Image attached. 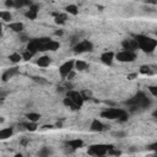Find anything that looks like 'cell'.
I'll return each mask as SVG.
<instances>
[{"label":"cell","instance_id":"6da1fadb","mask_svg":"<svg viewBox=\"0 0 157 157\" xmlns=\"http://www.w3.org/2000/svg\"><path fill=\"white\" fill-rule=\"evenodd\" d=\"M125 104L129 107L131 112H136V110H142L148 108L151 105V99L144 92H137L135 96L129 98L125 102Z\"/></svg>","mask_w":157,"mask_h":157},{"label":"cell","instance_id":"7a4b0ae2","mask_svg":"<svg viewBox=\"0 0 157 157\" xmlns=\"http://www.w3.org/2000/svg\"><path fill=\"white\" fill-rule=\"evenodd\" d=\"M134 38L139 44V49H141L142 52H145L147 54L153 53V50L157 47V39H153V38H151L148 36L136 34V36H134Z\"/></svg>","mask_w":157,"mask_h":157},{"label":"cell","instance_id":"3957f363","mask_svg":"<svg viewBox=\"0 0 157 157\" xmlns=\"http://www.w3.org/2000/svg\"><path fill=\"white\" fill-rule=\"evenodd\" d=\"M101 117L105 118V119H109V120L118 119L120 121H126L128 118H129L128 113L121 108H107L105 110H103L101 113Z\"/></svg>","mask_w":157,"mask_h":157},{"label":"cell","instance_id":"277c9868","mask_svg":"<svg viewBox=\"0 0 157 157\" xmlns=\"http://www.w3.org/2000/svg\"><path fill=\"white\" fill-rule=\"evenodd\" d=\"M113 147V145H104V144H96V145H91L87 150V153L90 156H105L108 153V151Z\"/></svg>","mask_w":157,"mask_h":157},{"label":"cell","instance_id":"5b68a950","mask_svg":"<svg viewBox=\"0 0 157 157\" xmlns=\"http://www.w3.org/2000/svg\"><path fill=\"white\" fill-rule=\"evenodd\" d=\"M74 52L76 54H82V53H87V52H92L93 50V43L88 39H85V40H81L78 43H76L74 47H72Z\"/></svg>","mask_w":157,"mask_h":157},{"label":"cell","instance_id":"8992f818","mask_svg":"<svg viewBox=\"0 0 157 157\" xmlns=\"http://www.w3.org/2000/svg\"><path fill=\"white\" fill-rule=\"evenodd\" d=\"M115 59L120 63H132L136 59V53L130 50H120L115 54Z\"/></svg>","mask_w":157,"mask_h":157},{"label":"cell","instance_id":"52a82bcc","mask_svg":"<svg viewBox=\"0 0 157 157\" xmlns=\"http://www.w3.org/2000/svg\"><path fill=\"white\" fill-rule=\"evenodd\" d=\"M72 70H75V61H74V60H67V61H65L64 64L60 65V67H59V74H60V76H61L63 78H66L67 75H69Z\"/></svg>","mask_w":157,"mask_h":157},{"label":"cell","instance_id":"ba28073f","mask_svg":"<svg viewBox=\"0 0 157 157\" xmlns=\"http://www.w3.org/2000/svg\"><path fill=\"white\" fill-rule=\"evenodd\" d=\"M66 96H67L78 108H81V107L83 105L85 99H83L81 92H77V91H74V90H67V91H66Z\"/></svg>","mask_w":157,"mask_h":157},{"label":"cell","instance_id":"9c48e42d","mask_svg":"<svg viewBox=\"0 0 157 157\" xmlns=\"http://www.w3.org/2000/svg\"><path fill=\"white\" fill-rule=\"evenodd\" d=\"M121 47L124 50H130V52H136L139 49V44L135 40V38H126L123 39L121 42Z\"/></svg>","mask_w":157,"mask_h":157},{"label":"cell","instance_id":"30bf717a","mask_svg":"<svg viewBox=\"0 0 157 157\" xmlns=\"http://www.w3.org/2000/svg\"><path fill=\"white\" fill-rule=\"evenodd\" d=\"M18 72H20V70H18V67H17V66H13V67H10V69H6V70L2 72V75H1V80H2V82H7L10 78H12L13 76H16Z\"/></svg>","mask_w":157,"mask_h":157},{"label":"cell","instance_id":"8fae6325","mask_svg":"<svg viewBox=\"0 0 157 157\" xmlns=\"http://www.w3.org/2000/svg\"><path fill=\"white\" fill-rule=\"evenodd\" d=\"M115 59V54L113 52H104L102 55H101V61L104 64V65H112L113 61Z\"/></svg>","mask_w":157,"mask_h":157},{"label":"cell","instance_id":"7c38bea8","mask_svg":"<svg viewBox=\"0 0 157 157\" xmlns=\"http://www.w3.org/2000/svg\"><path fill=\"white\" fill-rule=\"evenodd\" d=\"M26 49L29 50V52L33 53V54H37V53L39 52V40H38V38H33V39L28 40Z\"/></svg>","mask_w":157,"mask_h":157},{"label":"cell","instance_id":"4fadbf2b","mask_svg":"<svg viewBox=\"0 0 157 157\" xmlns=\"http://www.w3.org/2000/svg\"><path fill=\"white\" fill-rule=\"evenodd\" d=\"M90 130L93 131V132H101V131L104 130V124L101 120L94 119V120H92V123L90 125Z\"/></svg>","mask_w":157,"mask_h":157},{"label":"cell","instance_id":"5bb4252c","mask_svg":"<svg viewBox=\"0 0 157 157\" xmlns=\"http://www.w3.org/2000/svg\"><path fill=\"white\" fill-rule=\"evenodd\" d=\"M66 146H70L74 150H77V148H81L83 146V141L81 139H72V140L66 141Z\"/></svg>","mask_w":157,"mask_h":157},{"label":"cell","instance_id":"9a60e30c","mask_svg":"<svg viewBox=\"0 0 157 157\" xmlns=\"http://www.w3.org/2000/svg\"><path fill=\"white\" fill-rule=\"evenodd\" d=\"M23 28H25V26L22 22H10L9 23V29H11L16 33H21L23 31Z\"/></svg>","mask_w":157,"mask_h":157},{"label":"cell","instance_id":"2e32d148","mask_svg":"<svg viewBox=\"0 0 157 157\" xmlns=\"http://www.w3.org/2000/svg\"><path fill=\"white\" fill-rule=\"evenodd\" d=\"M50 63H52V60H50V58L47 56V55L40 56V58L37 59V61H36V64H37L38 66H40V67H47V66L50 65Z\"/></svg>","mask_w":157,"mask_h":157},{"label":"cell","instance_id":"e0dca14e","mask_svg":"<svg viewBox=\"0 0 157 157\" xmlns=\"http://www.w3.org/2000/svg\"><path fill=\"white\" fill-rule=\"evenodd\" d=\"M13 134V129L12 128H4L0 130V140H7L9 137H11Z\"/></svg>","mask_w":157,"mask_h":157},{"label":"cell","instance_id":"ac0fdd59","mask_svg":"<svg viewBox=\"0 0 157 157\" xmlns=\"http://www.w3.org/2000/svg\"><path fill=\"white\" fill-rule=\"evenodd\" d=\"M88 67H90V65L83 60H76L75 61V70H77V71H85Z\"/></svg>","mask_w":157,"mask_h":157},{"label":"cell","instance_id":"d6986e66","mask_svg":"<svg viewBox=\"0 0 157 157\" xmlns=\"http://www.w3.org/2000/svg\"><path fill=\"white\" fill-rule=\"evenodd\" d=\"M60 48V43L59 42H56V40H50L49 43H47L45 44V50H50V52H55V50H58Z\"/></svg>","mask_w":157,"mask_h":157},{"label":"cell","instance_id":"ffe728a7","mask_svg":"<svg viewBox=\"0 0 157 157\" xmlns=\"http://www.w3.org/2000/svg\"><path fill=\"white\" fill-rule=\"evenodd\" d=\"M33 4L32 0H15V9H21V7H25V6H31Z\"/></svg>","mask_w":157,"mask_h":157},{"label":"cell","instance_id":"44dd1931","mask_svg":"<svg viewBox=\"0 0 157 157\" xmlns=\"http://www.w3.org/2000/svg\"><path fill=\"white\" fill-rule=\"evenodd\" d=\"M65 12L69 13V15H72V16H76L78 15V7L75 5V4H70L65 7Z\"/></svg>","mask_w":157,"mask_h":157},{"label":"cell","instance_id":"7402d4cb","mask_svg":"<svg viewBox=\"0 0 157 157\" xmlns=\"http://www.w3.org/2000/svg\"><path fill=\"white\" fill-rule=\"evenodd\" d=\"M66 20H67L66 12L65 13H56L55 15V18H54V21H55L56 25H64L66 22Z\"/></svg>","mask_w":157,"mask_h":157},{"label":"cell","instance_id":"603a6c76","mask_svg":"<svg viewBox=\"0 0 157 157\" xmlns=\"http://www.w3.org/2000/svg\"><path fill=\"white\" fill-rule=\"evenodd\" d=\"M140 74L151 76V75L155 74V71H153V69H152L150 65H141V66H140Z\"/></svg>","mask_w":157,"mask_h":157},{"label":"cell","instance_id":"cb8c5ba5","mask_svg":"<svg viewBox=\"0 0 157 157\" xmlns=\"http://www.w3.org/2000/svg\"><path fill=\"white\" fill-rule=\"evenodd\" d=\"M0 17H1V20L4 21V22H11V20H12V15H11V12L10 11H6V10H4V11H1L0 12Z\"/></svg>","mask_w":157,"mask_h":157},{"label":"cell","instance_id":"d4e9b609","mask_svg":"<svg viewBox=\"0 0 157 157\" xmlns=\"http://www.w3.org/2000/svg\"><path fill=\"white\" fill-rule=\"evenodd\" d=\"M9 59H10L11 63H13V64H18L23 58H22V55H21L20 53H12V54L9 55Z\"/></svg>","mask_w":157,"mask_h":157},{"label":"cell","instance_id":"484cf974","mask_svg":"<svg viewBox=\"0 0 157 157\" xmlns=\"http://www.w3.org/2000/svg\"><path fill=\"white\" fill-rule=\"evenodd\" d=\"M63 103H64V105L69 107V108H70V109H72V110L78 109V107H77V105H76V104H75V103H74V102H72V101H71V99H70L67 96H66V97L63 99Z\"/></svg>","mask_w":157,"mask_h":157},{"label":"cell","instance_id":"4316f807","mask_svg":"<svg viewBox=\"0 0 157 157\" xmlns=\"http://www.w3.org/2000/svg\"><path fill=\"white\" fill-rule=\"evenodd\" d=\"M22 125H23V126L26 128V130H28V131H36L37 128H38V125H37L36 121H29V120H28V123H23Z\"/></svg>","mask_w":157,"mask_h":157},{"label":"cell","instance_id":"83f0119b","mask_svg":"<svg viewBox=\"0 0 157 157\" xmlns=\"http://www.w3.org/2000/svg\"><path fill=\"white\" fill-rule=\"evenodd\" d=\"M26 118L29 120V121H38L39 119H40V114H38V113H34V112H31V113H27L26 114Z\"/></svg>","mask_w":157,"mask_h":157},{"label":"cell","instance_id":"f1b7e54d","mask_svg":"<svg viewBox=\"0 0 157 157\" xmlns=\"http://www.w3.org/2000/svg\"><path fill=\"white\" fill-rule=\"evenodd\" d=\"M25 16L27 17V18H29V20H36L37 18V16H38V12L37 11H33V10H31V9H28L26 12H25Z\"/></svg>","mask_w":157,"mask_h":157},{"label":"cell","instance_id":"f546056e","mask_svg":"<svg viewBox=\"0 0 157 157\" xmlns=\"http://www.w3.org/2000/svg\"><path fill=\"white\" fill-rule=\"evenodd\" d=\"M81 94H82V97H83V99H85V101H87V99H91V98H92V91H91V90L85 88V90H82V91H81Z\"/></svg>","mask_w":157,"mask_h":157},{"label":"cell","instance_id":"4dcf8cb0","mask_svg":"<svg viewBox=\"0 0 157 157\" xmlns=\"http://www.w3.org/2000/svg\"><path fill=\"white\" fill-rule=\"evenodd\" d=\"M33 81L37 82V83H39V85H47L48 83V80L44 78V77H40V76H34L33 77Z\"/></svg>","mask_w":157,"mask_h":157},{"label":"cell","instance_id":"1f68e13d","mask_svg":"<svg viewBox=\"0 0 157 157\" xmlns=\"http://www.w3.org/2000/svg\"><path fill=\"white\" fill-rule=\"evenodd\" d=\"M33 55H34L33 53H31L29 50H27V49H26V50H25V53L22 54V58H23V60H31V59L33 58Z\"/></svg>","mask_w":157,"mask_h":157},{"label":"cell","instance_id":"d6a6232c","mask_svg":"<svg viewBox=\"0 0 157 157\" xmlns=\"http://www.w3.org/2000/svg\"><path fill=\"white\" fill-rule=\"evenodd\" d=\"M50 153H52V151H50L48 147H43V148L39 151V153H38V155H39L40 157H44V156H49Z\"/></svg>","mask_w":157,"mask_h":157},{"label":"cell","instance_id":"836d02e7","mask_svg":"<svg viewBox=\"0 0 157 157\" xmlns=\"http://www.w3.org/2000/svg\"><path fill=\"white\" fill-rule=\"evenodd\" d=\"M112 135H113V136H115V137L123 139V137H125V136H126V132H125V131H120V130H119V131H113V132H112Z\"/></svg>","mask_w":157,"mask_h":157},{"label":"cell","instance_id":"e575fe53","mask_svg":"<svg viewBox=\"0 0 157 157\" xmlns=\"http://www.w3.org/2000/svg\"><path fill=\"white\" fill-rule=\"evenodd\" d=\"M148 91H150V93H151L152 96L157 97V86H150V87H148Z\"/></svg>","mask_w":157,"mask_h":157},{"label":"cell","instance_id":"d590c367","mask_svg":"<svg viewBox=\"0 0 157 157\" xmlns=\"http://www.w3.org/2000/svg\"><path fill=\"white\" fill-rule=\"evenodd\" d=\"M120 153H121V152H120L119 150H115V148H114V146L108 151V155H115V156H119Z\"/></svg>","mask_w":157,"mask_h":157},{"label":"cell","instance_id":"8d00e7d4","mask_svg":"<svg viewBox=\"0 0 157 157\" xmlns=\"http://www.w3.org/2000/svg\"><path fill=\"white\" fill-rule=\"evenodd\" d=\"M5 6L7 9H11L15 6V0H5Z\"/></svg>","mask_w":157,"mask_h":157},{"label":"cell","instance_id":"74e56055","mask_svg":"<svg viewBox=\"0 0 157 157\" xmlns=\"http://www.w3.org/2000/svg\"><path fill=\"white\" fill-rule=\"evenodd\" d=\"M147 148L148 150H151V151H157V142H153V144H150L148 146H147Z\"/></svg>","mask_w":157,"mask_h":157},{"label":"cell","instance_id":"f35d334b","mask_svg":"<svg viewBox=\"0 0 157 157\" xmlns=\"http://www.w3.org/2000/svg\"><path fill=\"white\" fill-rule=\"evenodd\" d=\"M29 9L33 10V11H37V12H38V10H39V5H37V4H32V5L29 6Z\"/></svg>","mask_w":157,"mask_h":157},{"label":"cell","instance_id":"ab89813d","mask_svg":"<svg viewBox=\"0 0 157 157\" xmlns=\"http://www.w3.org/2000/svg\"><path fill=\"white\" fill-rule=\"evenodd\" d=\"M145 4H150V5H155V4H157V1L156 0H142Z\"/></svg>","mask_w":157,"mask_h":157},{"label":"cell","instance_id":"60d3db41","mask_svg":"<svg viewBox=\"0 0 157 157\" xmlns=\"http://www.w3.org/2000/svg\"><path fill=\"white\" fill-rule=\"evenodd\" d=\"M54 34H55V36H58V37H60V36H63V34H64V31H63V29L55 31V32H54Z\"/></svg>","mask_w":157,"mask_h":157},{"label":"cell","instance_id":"b9f144b4","mask_svg":"<svg viewBox=\"0 0 157 157\" xmlns=\"http://www.w3.org/2000/svg\"><path fill=\"white\" fill-rule=\"evenodd\" d=\"M6 94H7V93H6L5 91H1V94H0V98H1V102H4V101H5V97H6Z\"/></svg>","mask_w":157,"mask_h":157},{"label":"cell","instance_id":"7bdbcfd3","mask_svg":"<svg viewBox=\"0 0 157 157\" xmlns=\"http://www.w3.org/2000/svg\"><path fill=\"white\" fill-rule=\"evenodd\" d=\"M74 76H75V71L72 70V71H71V72L67 75V77H66V78H67V80H72V77H74Z\"/></svg>","mask_w":157,"mask_h":157},{"label":"cell","instance_id":"ee69618b","mask_svg":"<svg viewBox=\"0 0 157 157\" xmlns=\"http://www.w3.org/2000/svg\"><path fill=\"white\" fill-rule=\"evenodd\" d=\"M20 39H21V42H26V40H28V38H27L26 36H21Z\"/></svg>","mask_w":157,"mask_h":157},{"label":"cell","instance_id":"f6af8a7d","mask_svg":"<svg viewBox=\"0 0 157 157\" xmlns=\"http://www.w3.org/2000/svg\"><path fill=\"white\" fill-rule=\"evenodd\" d=\"M152 117H153V118H156V119H157V109H155V110H153V112H152Z\"/></svg>","mask_w":157,"mask_h":157},{"label":"cell","instance_id":"bcb514c9","mask_svg":"<svg viewBox=\"0 0 157 157\" xmlns=\"http://www.w3.org/2000/svg\"><path fill=\"white\" fill-rule=\"evenodd\" d=\"M55 126H58V128H61V126H63V123H61V121H58V123L55 124Z\"/></svg>","mask_w":157,"mask_h":157},{"label":"cell","instance_id":"7dc6e473","mask_svg":"<svg viewBox=\"0 0 157 157\" xmlns=\"http://www.w3.org/2000/svg\"><path fill=\"white\" fill-rule=\"evenodd\" d=\"M27 142H28V140H22V141H21V145L26 146V145H27Z\"/></svg>","mask_w":157,"mask_h":157},{"label":"cell","instance_id":"c3c4849f","mask_svg":"<svg viewBox=\"0 0 157 157\" xmlns=\"http://www.w3.org/2000/svg\"><path fill=\"white\" fill-rule=\"evenodd\" d=\"M135 76H136L135 74H134V75H129V76H128V78H129V80H132V77H135Z\"/></svg>","mask_w":157,"mask_h":157},{"label":"cell","instance_id":"681fc988","mask_svg":"<svg viewBox=\"0 0 157 157\" xmlns=\"http://www.w3.org/2000/svg\"><path fill=\"white\" fill-rule=\"evenodd\" d=\"M156 36H157V31H156Z\"/></svg>","mask_w":157,"mask_h":157}]
</instances>
